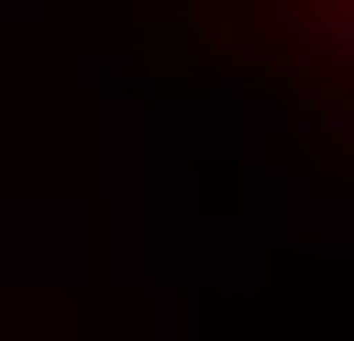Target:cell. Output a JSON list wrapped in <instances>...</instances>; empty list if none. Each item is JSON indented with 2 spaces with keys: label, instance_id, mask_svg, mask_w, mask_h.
Returning a JSON list of instances; mask_svg holds the SVG:
<instances>
[{
  "label": "cell",
  "instance_id": "6da1fadb",
  "mask_svg": "<svg viewBox=\"0 0 354 341\" xmlns=\"http://www.w3.org/2000/svg\"><path fill=\"white\" fill-rule=\"evenodd\" d=\"M330 12H354V0H330Z\"/></svg>",
  "mask_w": 354,
  "mask_h": 341
}]
</instances>
